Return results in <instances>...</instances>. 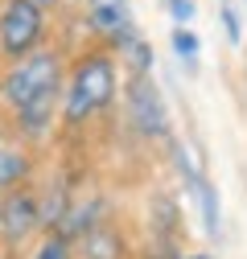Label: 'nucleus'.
Returning a JSON list of instances; mask_svg holds the SVG:
<instances>
[{
    "label": "nucleus",
    "mask_w": 247,
    "mask_h": 259,
    "mask_svg": "<svg viewBox=\"0 0 247 259\" xmlns=\"http://www.w3.org/2000/svg\"><path fill=\"white\" fill-rule=\"evenodd\" d=\"M115 54H119V58H128L136 74H148V66H152V46H148L140 33H128V37L115 46Z\"/></svg>",
    "instance_id": "nucleus-10"
},
{
    "label": "nucleus",
    "mask_w": 247,
    "mask_h": 259,
    "mask_svg": "<svg viewBox=\"0 0 247 259\" xmlns=\"http://www.w3.org/2000/svg\"><path fill=\"white\" fill-rule=\"evenodd\" d=\"M33 177V152L17 132L0 127V193H9L17 185H29Z\"/></svg>",
    "instance_id": "nucleus-6"
},
{
    "label": "nucleus",
    "mask_w": 247,
    "mask_h": 259,
    "mask_svg": "<svg viewBox=\"0 0 247 259\" xmlns=\"http://www.w3.org/2000/svg\"><path fill=\"white\" fill-rule=\"evenodd\" d=\"M29 259H70V243L62 239L58 231H46L37 243H33V255Z\"/></svg>",
    "instance_id": "nucleus-11"
},
{
    "label": "nucleus",
    "mask_w": 247,
    "mask_h": 259,
    "mask_svg": "<svg viewBox=\"0 0 247 259\" xmlns=\"http://www.w3.org/2000/svg\"><path fill=\"white\" fill-rule=\"evenodd\" d=\"M185 259H210V255H185Z\"/></svg>",
    "instance_id": "nucleus-15"
},
{
    "label": "nucleus",
    "mask_w": 247,
    "mask_h": 259,
    "mask_svg": "<svg viewBox=\"0 0 247 259\" xmlns=\"http://www.w3.org/2000/svg\"><path fill=\"white\" fill-rule=\"evenodd\" d=\"M223 29H227V37L239 46L243 41V25H239V13H235V5H223Z\"/></svg>",
    "instance_id": "nucleus-14"
},
{
    "label": "nucleus",
    "mask_w": 247,
    "mask_h": 259,
    "mask_svg": "<svg viewBox=\"0 0 247 259\" xmlns=\"http://www.w3.org/2000/svg\"><path fill=\"white\" fill-rule=\"evenodd\" d=\"M83 255L87 259H119V239H115V231L107 222H95L83 235Z\"/></svg>",
    "instance_id": "nucleus-9"
},
{
    "label": "nucleus",
    "mask_w": 247,
    "mask_h": 259,
    "mask_svg": "<svg viewBox=\"0 0 247 259\" xmlns=\"http://www.w3.org/2000/svg\"><path fill=\"white\" fill-rule=\"evenodd\" d=\"M165 9H169V17H173L181 29L194 21V0H165Z\"/></svg>",
    "instance_id": "nucleus-13"
},
{
    "label": "nucleus",
    "mask_w": 247,
    "mask_h": 259,
    "mask_svg": "<svg viewBox=\"0 0 247 259\" xmlns=\"http://www.w3.org/2000/svg\"><path fill=\"white\" fill-rule=\"evenodd\" d=\"M46 46L42 0H0V62H17Z\"/></svg>",
    "instance_id": "nucleus-3"
},
{
    "label": "nucleus",
    "mask_w": 247,
    "mask_h": 259,
    "mask_svg": "<svg viewBox=\"0 0 247 259\" xmlns=\"http://www.w3.org/2000/svg\"><path fill=\"white\" fill-rule=\"evenodd\" d=\"M62 87H66V66H62V54L50 46L9 62L0 70V107L13 115V132L25 144L50 132L62 103Z\"/></svg>",
    "instance_id": "nucleus-1"
},
{
    "label": "nucleus",
    "mask_w": 247,
    "mask_h": 259,
    "mask_svg": "<svg viewBox=\"0 0 247 259\" xmlns=\"http://www.w3.org/2000/svg\"><path fill=\"white\" fill-rule=\"evenodd\" d=\"M173 54L185 62V66H194V62H198V37L190 33V29H173Z\"/></svg>",
    "instance_id": "nucleus-12"
},
{
    "label": "nucleus",
    "mask_w": 247,
    "mask_h": 259,
    "mask_svg": "<svg viewBox=\"0 0 247 259\" xmlns=\"http://www.w3.org/2000/svg\"><path fill=\"white\" fill-rule=\"evenodd\" d=\"M46 235V214H42V193L17 185L9 193H0V251L17 255L25 243H33Z\"/></svg>",
    "instance_id": "nucleus-4"
},
{
    "label": "nucleus",
    "mask_w": 247,
    "mask_h": 259,
    "mask_svg": "<svg viewBox=\"0 0 247 259\" xmlns=\"http://www.w3.org/2000/svg\"><path fill=\"white\" fill-rule=\"evenodd\" d=\"M0 259H13V255H5V251H0Z\"/></svg>",
    "instance_id": "nucleus-16"
},
{
    "label": "nucleus",
    "mask_w": 247,
    "mask_h": 259,
    "mask_svg": "<svg viewBox=\"0 0 247 259\" xmlns=\"http://www.w3.org/2000/svg\"><path fill=\"white\" fill-rule=\"evenodd\" d=\"M87 21L111 46H119L128 33H136L132 13H128V0H87Z\"/></svg>",
    "instance_id": "nucleus-7"
},
{
    "label": "nucleus",
    "mask_w": 247,
    "mask_h": 259,
    "mask_svg": "<svg viewBox=\"0 0 247 259\" xmlns=\"http://www.w3.org/2000/svg\"><path fill=\"white\" fill-rule=\"evenodd\" d=\"M42 5H50V0H42Z\"/></svg>",
    "instance_id": "nucleus-17"
},
{
    "label": "nucleus",
    "mask_w": 247,
    "mask_h": 259,
    "mask_svg": "<svg viewBox=\"0 0 247 259\" xmlns=\"http://www.w3.org/2000/svg\"><path fill=\"white\" fill-rule=\"evenodd\" d=\"M185 189H190V198L198 202V214H202V231L210 235V239H219V189H214V181L202 173V177H194L190 185H185Z\"/></svg>",
    "instance_id": "nucleus-8"
},
{
    "label": "nucleus",
    "mask_w": 247,
    "mask_h": 259,
    "mask_svg": "<svg viewBox=\"0 0 247 259\" xmlns=\"http://www.w3.org/2000/svg\"><path fill=\"white\" fill-rule=\"evenodd\" d=\"M115 91H119V62L115 54H83L74 62V70L62 87V123L66 127H78L87 123L91 115H99L115 103Z\"/></svg>",
    "instance_id": "nucleus-2"
},
{
    "label": "nucleus",
    "mask_w": 247,
    "mask_h": 259,
    "mask_svg": "<svg viewBox=\"0 0 247 259\" xmlns=\"http://www.w3.org/2000/svg\"><path fill=\"white\" fill-rule=\"evenodd\" d=\"M128 123L148 140H165L169 136L165 99H161V91L152 87L148 74H132V82H128Z\"/></svg>",
    "instance_id": "nucleus-5"
}]
</instances>
